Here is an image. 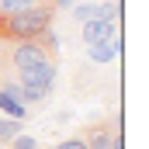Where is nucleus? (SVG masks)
<instances>
[{
    "label": "nucleus",
    "instance_id": "obj_2",
    "mask_svg": "<svg viewBox=\"0 0 149 149\" xmlns=\"http://www.w3.org/2000/svg\"><path fill=\"white\" fill-rule=\"evenodd\" d=\"M52 56L38 45L35 38H24V42H0V73H21L28 66H38V63H49Z\"/></svg>",
    "mask_w": 149,
    "mask_h": 149
},
{
    "label": "nucleus",
    "instance_id": "obj_10",
    "mask_svg": "<svg viewBox=\"0 0 149 149\" xmlns=\"http://www.w3.org/2000/svg\"><path fill=\"white\" fill-rule=\"evenodd\" d=\"M17 3H38V0H17Z\"/></svg>",
    "mask_w": 149,
    "mask_h": 149
},
{
    "label": "nucleus",
    "instance_id": "obj_7",
    "mask_svg": "<svg viewBox=\"0 0 149 149\" xmlns=\"http://www.w3.org/2000/svg\"><path fill=\"white\" fill-rule=\"evenodd\" d=\"M17 132H21V125H17V121H0V142H10Z\"/></svg>",
    "mask_w": 149,
    "mask_h": 149
},
{
    "label": "nucleus",
    "instance_id": "obj_3",
    "mask_svg": "<svg viewBox=\"0 0 149 149\" xmlns=\"http://www.w3.org/2000/svg\"><path fill=\"white\" fill-rule=\"evenodd\" d=\"M14 80L21 87H35V90H52L56 87V63H38V66H28L21 73H14Z\"/></svg>",
    "mask_w": 149,
    "mask_h": 149
},
{
    "label": "nucleus",
    "instance_id": "obj_6",
    "mask_svg": "<svg viewBox=\"0 0 149 149\" xmlns=\"http://www.w3.org/2000/svg\"><path fill=\"white\" fill-rule=\"evenodd\" d=\"M70 10H73V21H76V24L90 21V17H104V7H101V3H90V0H87V3H80V0H76Z\"/></svg>",
    "mask_w": 149,
    "mask_h": 149
},
{
    "label": "nucleus",
    "instance_id": "obj_9",
    "mask_svg": "<svg viewBox=\"0 0 149 149\" xmlns=\"http://www.w3.org/2000/svg\"><path fill=\"white\" fill-rule=\"evenodd\" d=\"M49 3H52V7H73L76 0H49Z\"/></svg>",
    "mask_w": 149,
    "mask_h": 149
},
{
    "label": "nucleus",
    "instance_id": "obj_5",
    "mask_svg": "<svg viewBox=\"0 0 149 149\" xmlns=\"http://www.w3.org/2000/svg\"><path fill=\"white\" fill-rule=\"evenodd\" d=\"M118 38H101V42H87V59L90 63H111L118 59Z\"/></svg>",
    "mask_w": 149,
    "mask_h": 149
},
{
    "label": "nucleus",
    "instance_id": "obj_1",
    "mask_svg": "<svg viewBox=\"0 0 149 149\" xmlns=\"http://www.w3.org/2000/svg\"><path fill=\"white\" fill-rule=\"evenodd\" d=\"M52 3L38 0V3H21L17 10L0 17V42H24V38H38L45 28H52Z\"/></svg>",
    "mask_w": 149,
    "mask_h": 149
},
{
    "label": "nucleus",
    "instance_id": "obj_8",
    "mask_svg": "<svg viewBox=\"0 0 149 149\" xmlns=\"http://www.w3.org/2000/svg\"><path fill=\"white\" fill-rule=\"evenodd\" d=\"M17 7H21L17 0H0V17H3V14H10V10H17Z\"/></svg>",
    "mask_w": 149,
    "mask_h": 149
},
{
    "label": "nucleus",
    "instance_id": "obj_4",
    "mask_svg": "<svg viewBox=\"0 0 149 149\" xmlns=\"http://www.w3.org/2000/svg\"><path fill=\"white\" fill-rule=\"evenodd\" d=\"M101 38H118V17H90L80 28V42H101Z\"/></svg>",
    "mask_w": 149,
    "mask_h": 149
}]
</instances>
